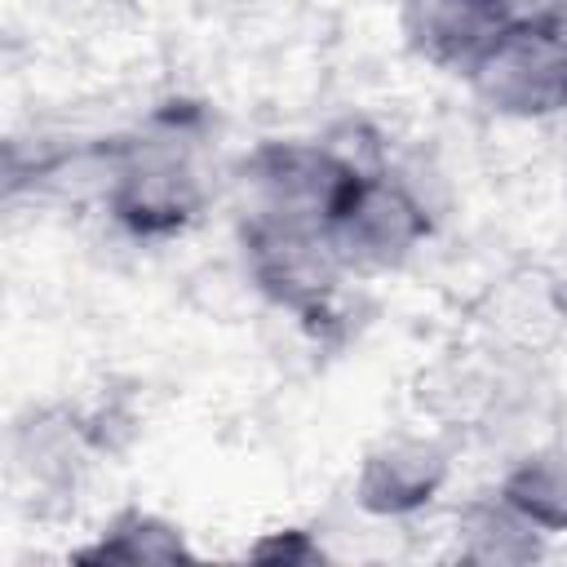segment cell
Instances as JSON below:
<instances>
[{
    "label": "cell",
    "mask_w": 567,
    "mask_h": 567,
    "mask_svg": "<svg viewBox=\"0 0 567 567\" xmlns=\"http://www.w3.org/2000/svg\"><path fill=\"white\" fill-rule=\"evenodd\" d=\"M75 563H124V567H142V563H195V549L186 540V532L142 505H124L115 509L89 545L71 549Z\"/></svg>",
    "instance_id": "cell-11"
},
{
    "label": "cell",
    "mask_w": 567,
    "mask_h": 567,
    "mask_svg": "<svg viewBox=\"0 0 567 567\" xmlns=\"http://www.w3.org/2000/svg\"><path fill=\"white\" fill-rule=\"evenodd\" d=\"M106 416L71 403H31L13 421V474L35 496V509L75 505L89 470L111 447Z\"/></svg>",
    "instance_id": "cell-6"
},
{
    "label": "cell",
    "mask_w": 567,
    "mask_h": 567,
    "mask_svg": "<svg viewBox=\"0 0 567 567\" xmlns=\"http://www.w3.org/2000/svg\"><path fill=\"white\" fill-rule=\"evenodd\" d=\"M213 199L208 111L164 102L124 133L102 137V213L142 244L186 235Z\"/></svg>",
    "instance_id": "cell-1"
},
{
    "label": "cell",
    "mask_w": 567,
    "mask_h": 567,
    "mask_svg": "<svg viewBox=\"0 0 567 567\" xmlns=\"http://www.w3.org/2000/svg\"><path fill=\"white\" fill-rule=\"evenodd\" d=\"M452 483V447L439 434H385L354 470V505L368 518H412Z\"/></svg>",
    "instance_id": "cell-7"
},
{
    "label": "cell",
    "mask_w": 567,
    "mask_h": 567,
    "mask_svg": "<svg viewBox=\"0 0 567 567\" xmlns=\"http://www.w3.org/2000/svg\"><path fill=\"white\" fill-rule=\"evenodd\" d=\"M474 323H478L487 350L527 363V359L545 354L567 328L563 279L540 266L509 270V275L492 279V288L483 292V301L474 310Z\"/></svg>",
    "instance_id": "cell-8"
},
{
    "label": "cell",
    "mask_w": 567,
    "mask_h": 567,
    "mask_svg": "<svg viewBox=\"0 0 567 567\" xmlns=\"http://www.w3.org/2000/svg\"><path fill=\"white\" fill-rule=\"evenodd\" d=\"M523 13L554 27L558 35H567V0H523Z\"/></svg>",
    "instance_id": "cell-14"
},
{
    "label": "cell",
    "mask_w": 567,
    "mask_h": 567,
    "mask_svg": "<svg viewBox=\"0 0 567 567\" xmlns=\"http://www.w3.org/2000/svg\"><path fill=\"white\" fill-rule=\"evenodd\" d=\"M235 235H239L248 284L275 310L292 315L310 332H323L341 319L346 284L354 275L323 226L279 221V217H239Z\"/></svg>",
    "instance_id": "cell-3"
},
{
    "label": "cell",
    "mask_w": 567,
    "mask_h": 567,
    "mask_svg": "<svg viewBox=\"0 0 567 567\" xmlns=\"http://www.w3.org/2000/svg\"><path fill=\"white\" fill-rule=\"evenodd\" d=\"M381 164L368 146L337 137H266L235 159L239 217H279L323 226L346 204L363 168Z\"/></svg>",
    "instance_id": "cell-2"
},
{
    "label": "cell",
    "mask_w": 567,
    "mask_h": 567,
    "mask_svg": "<svg viewBox=\"0 0 567 567\" xmlns=\"http://www.w3.org/2000/svg\"><path fill=\"white\" fill-rule=\"evenodd\" d=\"M496 492L545 536H567V447H527L505 465Z\"/></svg>",
    "instance_id": "cell-12"
},
{
    "label": "cell",
    "mask_w": 567,
    "mask_h": 567,
    "mask_svg": "<svg viewBox=\"0 0 567 567\" xmlns=\"http://www.w3.org/2000/svg\"><path fill=\"white\" fill-rule=\"evenodd\" d=\"M518 18L523 0H399V35L408 53L447 75H465Z\"/></svg>",
    "instance_id": "cell-9"
},
{
    "label": "cell",
    "mask_w": 567,
    "mask_h": 567,
    "mask_svg": "<svg viewBox=\"0 0 567 567\" xmlns=\"http://www.w3.org/2000/svg\"><path fill=\"white\" fill-rule=\"evenodd\" d=\"M461 80L478 106L501 120H554L567 111V35L523 13L474 58Z\"/></svg>",
    "instance_id": "cell-5"
},
{
    "label": "cell",
    "mask_w": 567,
    "mask_h": 567,
    "mask_svg": "<svg viewBox=\"0 0 567 567\" xmlns=\"http://www.w3.org/2000/svg\"><path fill=\"white\" fill-rule=\"evenodd\" d=\"M244 558H252V563H284V567H315V563L328 558V549H323V540L310 527H275V532H261L244 549Z\"/></svg>",
    "instance_id": "cell-13"
},
{
    "label": "cell",
    "mask_w": 567,
    "mask_h": 567,
    "mask_svg": "<svg viewBox=\"0 0 567 567\" xmlns=\"http://www.w3.org/2000/svg\"><path fill=\"white\" fill-rule=\"evenodd\" d=\"M328 235L350 275H385L408 266L434 235V208L412 177L385 159L363 168L346 204L328 221Z\"/></svg>",
    "instance_id": "cell-4"
},
{
    "label": "cell",
    "mask_w": 567,
    "mask_h": 567,
    "mask_svg": "<svg viewBox=\"0 0 567 567\" xmlns=\"http://www.w3.org/2000/svg\"><path fill=\"white\" fill-rule=\"evenodd\" d=\"M452 549L461 563L478 567H514V563H536L549 549V536L527 523L496 487L483 496H470L456 509L452 523Z\"/></svg>",
    "instance_id": "cell-10"
}]
</instances>
